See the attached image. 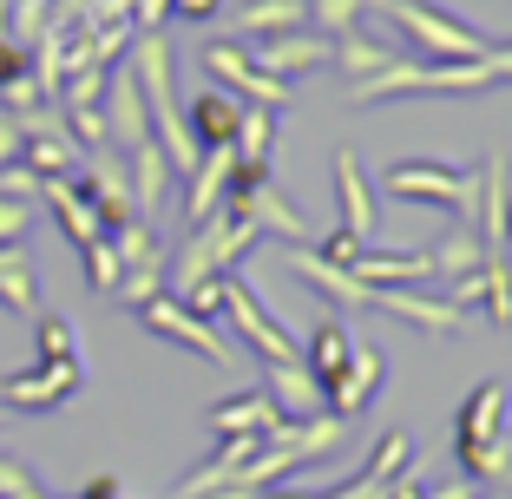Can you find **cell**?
Listing matches in <instances>:
<instances>
[{
  "mask_svg": "<svg viewBox=\"0 0 512 499\" xmlns=\"http://www.w3.org/2000/svg\"><path fill=\"white\" fill-rule=\"evenodd\" d=\"M512 388L506 381H480L453 414V460L473 486H506L512 480V440H506Z\"/></svg>",
  "mask_w": 512,
  "mask_h": 499,
  "instance_id": "obj_1",
  "label": "cell"
},
{
  "mask_svg": "<svg viewBox=\"0 0 512 499\" xmlns=\"http://www.w3.org/2000/svg\"><path fill=\"white\" fill-rule=\"evenodd\" d=\"M250 243H256V230L243 224V217H230V211H211L204 224H191L178 263H171V296H184V289H197V283H211V276L237 270V257L250 250Z\"/></svg>",
  "mask_w": 512,
  "mask_h": 499,
  "instance_id": "obj_2",
  "label": "cell"
},
{
  "mask_svg": "<svg viewBox=\"0 0 512 499\" xmlns=\"http://www.w3.org/2000/svg\"><path fill=\"white\" fill-rule=\"evenodd\" d=\"M375 7H381V14H388L414 46H421L427 60H480L486 46H493L480 27L440 14V7H427V0H375Z\"/></svg>",
  "mask_w": 512,
  "mask_h": 499,
  "instance_id": "obj_3",
  "label": "cell"
},
{
  "mask_svg": "<svg viewBox=\"0 0 512 499\" xmlns=\"http://www.w3.org/2000/svg\"><path fill=\"white\" fill-rule=\"evenodd\" d=\"M381 191L388 197H414V204H447L460 224H473V197H480V184H473V171H453V165H440V158H401V165L381 171Z\"/></svg>",
  "mask_w": 512,
  "mask_h": 499,
  "instance_id": "obj_4",
  "label": "cell"
},
{
  "mask_svg": "<svg viewBox=\"0 0 512 499\" xmlns=\"http://www.w3.org/2000/svg\"><path fill=\"white\" fill-rule=\"evenodd\" d=\"M86 388V362H33L20 375H0V414H46Z\"/></svg>",
  "mask_w": 512,
  "mask_h": 499,
  "instance_id": "obj_5",
  "label": "cell"
},
{
  "mask_svg": "<svg viewBox=\"0 0 512 499\" xmlns=\"http://www.w3.org/2000/svg\"><path fill=\"white\" fill-rule=\"evenodd\" d=\"M138 322H145L151 335H165V342H178V348H191V355H204V362L237 368V348H230L204 316H191L178 296H151V303H138Z\"/></svg>",
  "mask_w": 512,
  "mask_h": 499,
  "instance_id": "obj_6",
  "label": "cell"
},
{
  "mask_svg": "<svg viewBox=\"0 0 512 499\" xmlns=\"http://www.w3.org/2000/svg\"><path fill=\"white\" fill-rule=\"evenodd\" d=\"M204 73L224 79V92H230V99H243V106H263V112H283L289 106V79L263 73V66H256L250 53H237L230 40L204 46Z\"/></svg>",
  "mask_w": 512,
  "mask_h": 499,
  "instance_id": "obj_7",
  "label": "cell"
},
{
  "mask_svg": "<svg viewBox=\"0 0 512 499\" xmlns=\"http://www.w3.org/2000/svg\"><path fill=\"white\" fill-rule=\"evenodd\" d=\"M224 309H230V322H237V335H243V342H250V348H256V355H263L270 368H276V362H302V355H296V342H289V329H283V322H276L263 303H256V289L243 283L237 270L224 276Z\"/></svg>",
  "mask_w": 512,
  "mask_h": 499,
  "instance_id": "obj_8",
  "label": "cell"
},
{
  "mask_svg": "<svg viewBox=\"0 0 512 499\" xmlns=\"http://www.w3.org/2000/svg\"><path fill=\"white\" fill-rule=\"evenodd\" d=\"M453 309H486V322H499V329H512V257H486L473 276H460V283L440 289Z\"/></svg>",
  "mask_w": 512,
  "mask_h": 499,
  "instance_id": "obj_9",
  "label": "cell"
},
{
  "mask_svg": "<svg viewBox=\"0 0 512 499\" xmlns=\"http://www.w3.org/2000/svg\"><path fill=\"white\" fill-rule=\"evenodd\" d=\"M329 60H335V40H329V33H302V27L263 33V46H256V66H263V73H276V79L316 73V66H329Z\"/></svg>",
  "mask_w": 512,
  "mask_h": 499,
  "instance_id": "obj_10",
  "label": "cell"
},
{
  "mask_svg": "<svg viewBox=\"0 0 512 499\" xmlns=\"http://www.w3.org/2000/svg\"><path fill=\"white\" fill-rule=\"evenodd\" d=\"M283 263H289V270L302 276V283H316L322 296H335V303H348V309H368V303H375V289H368V283H362L355 270H342V263H329V257L316 250V243H289V250H283Z\"/></svg>",
  "mask_w": 512,
  "mask_h": 499,
  "instance_id": "obj_11",
  "label": "cell"
},
{
  "mask_svg": "<svg viewBox=\"0 0 512 499\" xmlns=\"http://www.w3.org/2000/svg\"><path fill=\"white\" fill-rule=\"evenodd\" d=\"M348 270L362 276L368 289H421V283H434V257H427V250H355V257H348Z\"/></svg>",
  "mask_w": 512,
  "mask_h": 499,
  "instance_id": "obj_12",
  "label": "cell"
},
{
  "mask_svg": "<svg viewBox=\"0 0 512 499\" xmlns=\"http://www.w3.org/2000/svg\"><path fill=\"white\" fill-rule=\"evenodd\" d=\"M381 375H388L381 348H362V342H355V355H348L342 381H329V388H322V408H329V414H342V421H355V414H362L368 401H375Z\"/></svg>",
  "mask_w": 512,
  "mask_h": 499,
  "instance_id": "obj_13",
  "label": "cell"
},
{
  "mask_svg": "<svg viewBox=\"0 0 512 499\" xmlns=\"http://www.w3.org/2000/svg\"><path fill=\"white\" fill-rule=\"evenodd\" d=\"M329 171H335V211H342L335 230H348L355 243H368V237H375V191H368V178H362V158L342 145Z\"/></svg>",
  "mask_w": 512,
  "mask_h": 499,
  "instance_id": "obj_14",
  "label": "cell"
},
{
  "mask_svg": "<svg viewBox=\"0 0 512 499\" xmlns=\"http://www.w3.org/2000/svg\"><path fill=\"white\" fill-rule=\"evenodd\" d=\"M368 309H388V316L414 322L421 335H453L460 316H467V309H453L440 289H375V303H368Z\"/></svg>",
  "mask_w": 512,
  "mask_h": 499,
  "instance_id": "obj_15",
  "label": "cell"
},
{
  "mask_svg": "<svg viewBox=\"0 0 512 499\" xmlns=\"http://www.w3.org/2000/svg\"><path fill=\"white\" fill-rule=\"evenodd\" d=\"M106 138H119L125 152H138V145L151 138V112H145V92H138L132 73L106 79Z\"/></svg>",
  "mask_w": 512,
  "mask_h": 499,
  "instance_id": "obj_16",
  "label": "cell"
},
{
  "mask_svg": "<svg viewBox=\"0 0 512 499\" xmlns=\"http://www.w3.org/2000/svg\"><path fill=\"white\" fill-rule=\"evenodd\" d=\"M40 197H46V211L60 217V230L73 237V250H86V243L106 237V224H99V211L86 204L79 178H40Z\"/></svg>",
  "mask_w": 512,
  "mask_h": 499,
  "instance_id": "obj_17",
  "label": "cell"
},
{
  "mask_svg": "<svg viewBox=\"0 0 512 499\" xmlns=\"http://www.w3.org/2000/svg\"><path fill=\"white\" fill-rule=\"evenodd\" d=\"M230 171H237V152H230V145H217V152L197 158V171L184 178V184H191V191H184V224H204L211 211H224Z\"/></svg>",
  "mask_w": 512,
  "mask_h": 499,
  "instance_id": "obj_18",
  "label": "cell"
},
{
  "mask_svg": "<svg viewBox=\"0 0 512 499\" xmlns=\"http://www.w3.org/2000/svg\"><path fill=\"white\" fill-rule=\"evenodd\" d=\"M20 158H27V171H33V178H73V171H79L73 138H66L60 125H46V119H27V138H20Z\"/></svg>",
  "mask_w": 512,
  "mask_h": 499,
  "instance_id": "obj_19",
  "label": "cell"
},
{
  "mask_svg": "<svg viewBox=\"0 0 512 499\" xmlns=\"http://www.w3.org/2000/svg\"><path fill=\"white\" fill-rule=\"evenodd\" d=\"M237 119H243V99H230V92H197L191 112H184V125H191V138H197V152L230 145V138H237Z\"/></svg>",
  "mask_w": 512,
  "mask_h": 499,
  "instance_id": "obj_20",
  "label": "cell"
},
{
  "mask_svg": "<svg viewBox=\"0 0 512 499\" xmlns=\"http://www.w3.org/2000/svg\"><path fill=\"white\" fill-rule=\"evenodd\" d=\"M211 427H217V440H224V434L270 440L276 427H283V414H276V401L263 388H250V394H237V401H217V408H211Z\"/></svg>",
  "mask_w": 512,
  "mask_h": 499,
  "instance_id": "obj_21",
  "label": "cell"
},
{
  "mask_svg": "<svg viewBox=\"0 0 512 499\" xmlns=\"http://www.w3.org/2000/svg\"><path fill=\"white\" fill-rule=\"evenodd\" d=\"M263 394L276 401V414H283V421H309V414H322V388H316V375H309L302 362H276Z\"/></svg>",
  "mask_w": 512,
  "mask_h": 499,
  "instance_id": "obj_22",
  "label": "cell"
},
{
  "mask_svg": "<svg viewBox=\"0 0 512 499\" xmlns=\"http://www.w3.org/2000/svg\"><path fill=\"white\" fill-rule=\"evenodd\" d=\"M0 309H14V316H40V289H33L27 243H0Z\"/></svg>",
  "mask_w": 512,
  "mask_h": 499,
  "instance_id": "obj_23",
  "label": "cell"
},
{
  "mask_svg": "<svg viewBox=\"0 0 512 499\" xmlns=\"http://www.w3.org/2000/svg\"><path fill=\"white\" fill-rule=\"evenodd\" d=\"M348 355H355V335H348L342 322H316V329H309V355H302V368L316 375V388H329V381H342Z\"/></svg>",
  "mask_w": 512,
  "mask_h": 499,
  "instance_id": "obj_24",
  "label": "cell"
},
{
  "mask_svg": "<svg viewBox=\"0 0 512 499\" xmlns=\"http://www.w3.org/2000/svg\"><path fill=\"white\" fill-rule=\"evenodd\" d=\"M125 178H132V211L138 217H151L158 211V204H165V184H171V165H165V152H158V145H138L132 152V171H125Z\"/></svg>",
  "mask_w": 512,
  "mask_h": 499,
  "instance_id": "obj_25",
  "label": "cell"
},
{
  "mask_svg": "<svg viewBox=\"0 0 512 499\" xmlns=\"http://www.w3.org/2000/svg\"><path fill=\"white\" fill-rule=\"evenodd\" d=\"M335 60H342V79L355 86V79H375V73H388V66H394V46L368 40L362 27H348V33H335Z\"/></svg>",
  "mask_w": 512,
  "mask_h": 499,
  "instance_id": "obj_26",
  "label": "cell"
},
{
  "mask_svg": "<svg viewBox=\"0 0 512 499\" xmlns=\"http://www.w3.org/2000/svg\"><path fill=\"white\" fill-rule=\"evenodd\" d=\"M427 257H434V276H440V283H460V276H473L486 263V250H480V237H473V224H460L447 243H434Z\"/></svg>",
  "mask_w": 512,
  "mask_h": 499,
  "instance_id": "obj_27",
  "label": "cell"
},
{
  "mask_svg": "<svg viewBox=\"0 0 512 499\" xmlns=\"http://www.w3.org/2000/svg\"><path fill=\"white\" fill-rule=\"evenodd\" d=\"M270 145H276V112H263V106H243V119H237V138H230V152H237L243 165H270Z\"/></svg>",
  "mask_w": 512,
  "mask_h": 499,
  "instance_id": "obj_28",
  "label": "cell"
},
{
  "mask_svg": "<svg viewBox=\"0 0 512 499\" xmlns=\"http://www.w3.org/2000/svg\"><path fill=\"white\" fill-rule=\"evenodd\" d=\"M407 467H414V440H407L401 427H388V434L375 440V454H368L362 480H381V486H394V480H401Z\"/></svg>",
  "mask_w": 512,
  "mask_h": 499,
  "instance_id": "obj_29",
  "label": "cell"
},
{
  "mask_svg": "<svg viewBox=\"0 0 512 499\" xmlns=\"http://www.w3.org/2000/svg\"><path fill=\"white\" fill-rule=\"evenodd\" d=\"M309 20V0H256L237 14V33H283V27H302Z\"/></svg>",
  "mask_w": 512,
  "mask_h": 499,
  "instance_id": "obj_30",
  "label": "cell"
},
{
  "mask_svg": "<svg viewBox=\"0 0 512 499\" xmlns=\"http://www.w3.org/2000/svg\"><path fill=\"white\" fill-rule=\"evenodd\" d=\"M79 257H86V283H92V296H119V250H112V237L86 243Z\"/></svg>",
  "mask_w": 512,
  "mask_h": 499,
  "instance_id": "obj_31",
  "label": "cell"
},
{
  "mask_svg": "<svg viewBox=\"0 0 512 499\" xmlns=\"http://www.w3.org/2000/svg\"><path fill=\"white\" fill-rule=\"evenodd\" d=\"M362 7H368V0H309V27L335 40V33H348L355 20H362Z\"/></svg>",
  "mask_w": 512,
  "mask_h": 499,
  "instance_id": "obj_32",
  "label": "cell"
},
{
  "mask_svg": "<svg viewBox=\"0 0 512 499\" xmlns=\"http://www.w3.org/2000/svg\"><path fill=\"white\" fill-rule=\"evenodd\" d=\"M40 362H79V335L66 316H40Z\"/></svg>",
  "mask_w": 512,
  "mask_h": 499,
  "instance_id": "obj_33",
  "label": "cell"
},
{
  "mask_svg": "<svg viewBox=\"0 0 512 499\" xmlns=\"http://www.w3.org/2000/svg\"><path fill=\"white\" fill-rule=\"evenodd\" d=\"M33 230V197H0V243H20Z\"/></svg>",
  "mask_w": 512,
  "mask_h": 499,
  "instance_id": "obj_34",
  "label": "cell"
},
{
  "mask_svg": "<svg viewBox=\"0 0 512 499\" xmlns=\"http://www.w3.org/2000/svg\"><path fill=\"white\" fill-rule=\"evenodd\" d=\"M14 79H27V53H20L14 40H0V92L14 86Z\"/></svg>",
  "mask_w": 512,
  "mask_h": 499,
  "instance_id": "obj_35",
  "label": "cell"
},
{
  "mask_svg": "<svg viewBox=\"0 0 512 499\" xmlns=\"http://www.w3.org/2000/svg\"><path fill=\"white\" fill-rule=\"evenodd\" d=\"M20 138H27V125H20L14 112H0V165H7V158L20 152Z\"/></svg>",
  "mask_w": 512,
  "mask_h": 499,
  "instance_id": "obj_36",
  "label": "cell"
},
{
  "mask_svg": "<svg viewBox=\"0 0 512 499\" xmlns=\"http://www.w3.org/2000/svg\"><path fill=\"white\" fill-rule=\"evenodd\" d=\"M73 499H125V486L112 480V473H99V480H86V486H79Z\"/></svg>",
  "mask_w": 512,
  "mask_h": 499,
  "instance_id": "obj_37",
  "label": "cell"
},
{
  "mask_svg": "<svg viewBox=\"0 0 512 499\" xmlns=\"http://www.w3.org/2000/svg\"><path fill=\"white\" fill-rule=\"evenodd\" d=\"M421 499H480V486L473 480H447V486H434V493H421Z\"/></svg>",
  "mask_w": 512,
  "mask_h": 499,
  "instance_id": "obj_38",
  "label": "cell"
},
{
  "mask_svg": "<svg viewBox=\"0 0 512 499\" xmlns=\"http://www.w3.org/2000/svg\"><path fill=\"white\" fill-rule=\"evenodd\" d=\"M178 14H191V20H211V14H217V0H178Z\"/></svg>",
  "mask_w": 512,
  "mask_h": 499,
  "instance_id": "obj_39",
  "label": "cell"
},
{
  "mask_svg": "<svg viewBox=\"0 0 512 499\" xmlns=\"http://www.w3.org/2000/svg\"><path fill=\"white\" fill-rule=\"evenodd\" d=\"M506 257H512V204H506Z\"/></svg>",
  "mask_w": 512,
  "mask_h": 499,
  "instance_id": "obj_40",
  "label": "cell"
}]
</instances>
